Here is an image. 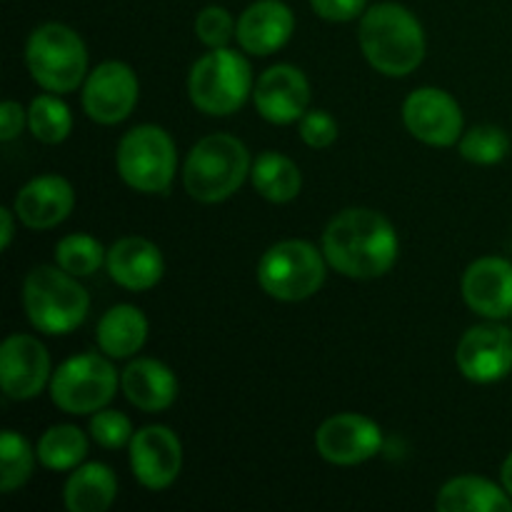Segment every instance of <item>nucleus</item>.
Returning <instances> with one entry per match:
<instances>
[{"mask_svg": "<svg viewBox=\"0 0 512 512\" xmlns=\"http://www.w3.org/2000/svg\"><path fill=\"white\" fill-rule=\"evenodd\" d=\"M323 255L348 278H380L398 260V235L385 215L368 208H350L335 215L325 228Z\"/></svg>", "mask_w": 512, "mask_h": 512, "instance_id": "nucleus-1", "label": "nucleus"}, {"mask_svg": "<svg viewBox=\"0 0 512 512\" xmlns=\"http://www.w3.org/2000/svg\"><path fill=\"white\" fill-rule=\"evenodd\" d=\"M360 48L378 73L410 75L425 58V30L400 3H378L360 18Z\"/></svg>", "mask_w": 512, "mask_h": 512, "instance_id": "nucleus-2", "label": "nucleus"}, {"mask_svg": "<svg viewBox=\"0 0 512 512\" xmlns=\"http://www.w3.org/2000/svg\"><path fill=\"white\" fill-rule=\"evenodd\" d=\"M245 143L225 133H213L193 145L183 165V185L198 203L228 200L250 175Z\"/></svg>", "mask_w": 512, "mask_h": 512, "instance_id": "nucleus-3", "label": "nucleus"}, {"mask_svg": "<svg viewBox=\"0 0 512 512\" xmlns=\"http://www.w3.org/2000/svg\"><path fill=\"white\" fill-rule=\"evenodd\" d=\"M23 305L30 325L45 335H68L85 320L90 298L75 275L63 268L40 265L23 285Z\"/></svg>", "mask_w": 512, "mask_h": 512, "instance_id": "nucleus-4", "label": "nucleus"}, {"mask_svg": "<svg viewBox=\"0 0 512 512\" xmlns=\"http://www.w3.org/2000/svg\"><path fill=\"white\" fill-rule=\"evenodd\" d=\"M25 63L40 88L48 93H73L88 73V50L73 28L45 23L30 33Z\"/></svg>", "mask_w": 512, "mask_h": 512, "instance_id": "nucleus-5", "label": "nucleus"}, {"mask_svg": "<svg viewBox=\"0 0 512 512\" xmlns=\"http://www.w3.org/2000/svg\"><path fill=\"white\" fill-rule=\"evenodd\" d=\"M188 93L195 108L208 115H233L253 93L248 60L230 48H213L195 60L188 78Z\"/></svg>", "mask_w": 512, "mask_h": 512, "instance_id": "nucleus-6", "label": "nucleus"}, {"mask_svg": "<svg viewBox=\"0 0 512 512\" xmlns=\"http://www.w3.org/2000/svg\"><path fill=\"white\" fill-rule=\"evenodd\" d=\"M115 165L138 193H168L178 168L173 138L158 125H138L120 140Z\"/></svg>", "mask_w": 512, "mask_h": 512, "instance_id": "nucleus-7", "label": "nucleus"}, {"mask_svg": "<svg viewBox=\"0 0 512 512\" xmlns=\"http://www.w3.org/2000/svg\"><path fill=\"white\" fill-rule=\"evenodd\" d=\"M258 283L270 298L298 303L323 288L325 260L308 240H283L260 258Z\"/></svg>", "mask_w": 512, "mask_h": 512, "instance_id": "nucleus-8", "label": "nucleus"}, {"mask_svg": "<svg viewBox=\"0 0 512 512\" xmlns=\"http://www.w3.org/2000/svg\"><path fill=\"white\" fill-rule=\"evenodd\" d=\"M118 370L95 353L65 360L50 378V398L70 415L98 413L118 390Z\"/></svg>", "mask_w": 512, "mask_h": 512, "instance_id": "nucleus-9", "label": "nucleus"}, {"mask_svg": "<svg viewBox=\"0 0 512 512\" xmlns=\"http://www.w3.org/2000/svg\"><path fill=\"white\" fill-rule=\"evenodd\" d=\"M405 128L420 143L450 148L463 133V110L458 100L440 88H418L403 105Z\"/></svg>", "mask_w": 512, "mask_h": 512, "instance_id": "nucleus-10", "label": "nucleus"}, {"mask_svg": "<svg viewBox=\"0 0 512 512\" xmlns=\"http://www.w3.org/2000/svg\"><path fill=\"white\" fill-rule=\"evenodd\" d=\"M138 75L120 60H108L98 65L85 78L83 108L90 120L100 125L123 123L138 103Z\"/></svg>", "mask_w": 512, "mask_h": 512, "instance_id": "nucleus-11", "label": "nucleus"}, {"mask_svg": "<svg viewBox=\"0 0 512 512\" xmlns=\"http://www.w3.org/2000/svg\"><path fill=\"white\" fill-rule=\"evenodd\" d=\"M130 468L148 490H165L183 470V445L165 425H148L130 440Z\"/></svg>", "mask_w": 512, "mask_h": 512, "instance_id": "nucleus-12", "label": "nucleus"}, {"mask_svg": "<svg viewBox=\"0 0 512 512\" xmlns=\"http://www.w3.org/2000/svg\"><path fill=\"white\" fill-rule=\"evenodd\" d=\"M455 363L473 383H498L512 370V333L505 325H475L460 338Z\"/></svg>", "mask_w": 512, "mask_h": 512, "instance_id": "nucleus-13", "label": "nucleus"}, {"mask_svg": "<svg viewBox=\"0 0 512 512\" xmlns=\"http://www.w3.org/2000/svg\"><path fill=\"white\" fill-rule=\"evenodd\" d=\"M315 448L320 458L333 465H358L378 455L383 448V433L365 415L340 413L320 425L315 433Z\"/></svg>", "mask_w": 512, "mask_h": 512, "instance_id": "nucleus-14", "label": "nucleus"}, {"mask_svg": "<svg viewBox=\"0 0 512 512\" xmlns=\"http://www.w3.org/2000/svg\"><path fill=\"white\" fill-rule=\"evenodd\" d=\"M50 378L45 345L33 335H10L0 348V385L10 400H30Z\"/></svg>", "mask_w": 512, "mask_h": 512, "instance_id": "nucleus-15", "label": "nucleus"}, {"mask_svg": "<svg viewBox=\"0 0 512 512\" xmlns=\"http://www.w3.org/2000/svg\"><path fill=\"white\" fill-rule=\"evenodd\" d=\"M253 100L258 113L268 123H295L308 113L310 83L303 70H298L295 65H273L255 83Z\"/></svg>", "mask_w": 512, "mask_h": 512, "instance_id": "nucleus-16", "label": "nucleus"}, {"mask_svg": "<svg viewBox=\"0 0 512 512\" xmlns=\"http://www.w3.org/2000/svg\"><path fill=\"white\" fill-rule=\"evenodd\" d=\"M463 298L473 313L488 320L512 315V263L505 258H480L465 270Z\"/></svg>", "mask_w": 512, "mask_h": 512, "instance_id": "nucleus-17", "label": "nucleus"}, {"mask_svg": "<svg viewBox=\"0 0 512 512\" xmlns=\"http://www.w3.org/2000/svg\"><path fill=\"white\" fill-rule=\"evenodd\" d=\"M73 185L60 175H40L15 195V218L30 230H48L73 213Z\"/></svg>", "mask_w": 512, "mask_h": 512, "instance_id": "nucleus-18", "label": "nucleus"}, {"mask_svg": "<svg viewBox=\"0 0 512 512\" xmlns=\"http://www.w3.org/2000/svg\"><path fill=\"white\" fill-rule=\"evenodd\" d=\"M295 30V15L283 0H255L243 10L235 38L250 55H273L283 48Z\"/></svg>", "mask_w": 512, "mask_h": 512, "instance_id": "nucleus-19", "label": "nucleus"}, {"mask_svg": "<svg viewBox=\"0 0 512 512\" xmlns=\"http://www.w3.org/2000/svg\"><path fill=\"white\" fill-rule=\"evenodd\" d=\"M105 265H108L110 278L120 288L135 290V293L155 288L165 273V260L158 245L145 238H138V235L118 240L108 250Z\"/></svg>", "mask_w": 512, "mask_h": 512, "instance_id": "nucleus-20", "label": "nucleus"}, {"mask_svg": "<svg viewBox=\"0 0 512 512\" xmlns=\"http://www.w3.org/2000/svg\"><path fill=\"white\" fill-rule=\"evenodd\" d=\"M120 388L125 398L145 413L168 410L178 398V378L168 365L153 358L133 360L120 375Z\"/></svg>", "mask_w": 512, "mask_h": 512, "instance_id": "nucleus-21", "label": "nucleus"}, {"mask_svg": "<svg viewBox=\"0 0 512 512\" xmlns=\"http://www.w3.org/2000/svg\"><path fill=\"white\" fill-rule=\"evenodd\" d=\"M435 508L438 512H512V498L490 480L463 475L440 488Z\"/></svg>", "mask_w": 512, "mask_h": 512, "instance_id": "nucleus-22", "label": "nucleus"}, {"mask_svg": "<svg viewBox=\"0 0 512 512\" xmlns=\"http://www.w3.org/2000/svg\"><path fill=\"white\" fill-rule=\"evenodd\" d=\"M148 338V318L135 305H115L100 318L98 340L100 350L108 358H130L138 353Z\"/></svg>", "mask_w": 512, "mask_h": 512, "instance_id": "nucleus-23", "label": "nucleus"}, {"mask_svg": "<svg viewBox=\"0 0 512 512\" xmlns=\"http://www.w3.org/2000/svg\"><path fill=\"white\" fill-rule=\"evenodd\" d=\"M118 495V478L103 463L78 465L65 483V508L70 512H105Z\"/></svg>", "mask_w": 512, "mask_h": 512, "instance_id": "nucleus-24", "label": "nucleus"}, {"mask_svg": "<svg viewBox=\"0 0 512 512\" xmlns=\"http://www.w3.org/2000/svg\"><path fill=\"white\" fill-rule=\"evenodd\" d=\"M250 178H253L255 190L270 203H290L293 198H298L300 188H303V175H300L298 165L275 150H268L255 160L250 168Z\"/></svg>", "mask_w": 512, "mask_h": 512, "instance_id": "nucleus-25", "label": "nucleus"}, {"mask_svg": "<svg viewBox=\"0 0 512 512\" xmlns=\"http://www.w3.org/2000/svg\"><path fill=\"white\" fill-rule=\"evenodd\" d=\"M35 453L45 468L65 473L83 463V458L88 455V438L75 425H53L40 435Z\"/></svg>", "mask_w": 512, "mask_h": 512, "instance_id": "nucleus-26", "label": "nucleus"}, {"mask_svg": "<svg viewBox=\"0 0 512 512\" xmlns=\"http://www.w3.org/2000/svg\"><path fill=\"white\" fill-rule=\"evenodd\" d=\"M28 128L35 140L48 145L63 143L73 130V115L70 108L55 95H38L30 103L28 110Z\"/></svg>", "mask_w": 512, "mask_h": 512, "instance_id": "nucleus-27", "label": "nucleus"}, {"mask_svg": "<svg viewBox=\"0 0 512 512\" xmlns=\"http://www.w3.org/2000/svg\"><path fill=\"white\" fill-rule=\"evenodd\" d=\"M35 455L38 453L30 450L23 435H18L15 430H5L0 438V488L3 493H13L28 483L35 468Z\"/></svg>", "mask_w": 512, "mask_h": 512, "instance_id": "nucleus-28", "label": "nucleus"}, {"mask_svg": "<svg viewBox=\"0 0 512 512\" xmlns=\"http://www.w3.org/2000/svg\"><path fill=\"white\" fill-rule=\"evenodd\" d=\"M105 258H108V253H105L100 240H95L93 235L75 233L55 245V263H58L65 273L75 275V278L93 275L95 270L105 263Z\"/></svg>", "mask_w": 512, "mask_h": 512, "instance_id": "nucleus-29", "label": "nucleus"}, {"mask_svg": "<svg viewBox=\"0 0 512 512\" xmlns=\"http://www.w3.org/2000/svg\"><path fill=\"white\" fill-rule=\"evenodd\" d=\"M510 153V138L498 125H478L460 138V155L470 163L495 165Z\"/></svg>", "mask_w": 512, "mask_h": 512, "instance_id": "nucleus-30", "label": "nucleus"}, {"mask_svg": "<svg viewBox=\"0 0 512 512\" xmlns=\"http://www.w3.org/2000/svg\"><path fill=\"white\" fill-rule=\"evenodd\" d=\"M90 435L98 445L108 450H118L133 440V423L118 410H98L90 420Z\"/></svg>", "mask_w": 512, "mask_h": 512, "instance_id": "nucleus-31", "label": "nucleus"}, {"mask_svg": "<svg viewBox=\"0 0 512 512\" xmlns=\"http://www.w3.org/2000/svg\"><path fill=\"white\" fill-rule=\"evenodd\" d=\"M235 25L238 23H233L228 10L220 8V5H208L195 18V35L210 50L225 48L230 43V38L235 35Z\"/></svg>", "mask_w": 512, "mask_h": 512, "instance_id": "nucleus-32", "label": "nucleus"}, {"mask_svg": "<svg viewBox=\"0 0 512 512\" xmlns=\"http://www.w3.org/2000/svg\"><path fill=\"white\" fill-rule=\"evenodd\" d=\"M300 138L315 150L330 148L338 140V123L325 110H310L300 118Z\"/></svg>", "mask_w": 512, "mask_h": 512, "instance_id": "nucleus-33", "label": "nucleus"}, {"mask_svg": "<svg viewBox=\"0 0 512 512\" xmlns=\"http://www.w3.org/2000/svg\"><path fill=\"white\" fill-rule=\"evenodd\" d=\"M368 0H310V8L315 15L330 23H348L365 13Z\"/></svg>", "mask_w": 512, "mask_h": 512, "instance_id": "nucleus-34", "label": "nucleus"}, {"mask_svg": "<svg viewBox=\"0 0 512 512\" xmlns=\"http://www.w3.org/2000/svg\"><path fill=\"white\" fill-rule=\"evenodd\" d=\"M23 125H25V110L20 108V103H15V100H5L3 108H0V140L8 143V140L18 138Z\"/></svg>", "mask_w": 512, "mask_h": 512, "instance_id": "nucleus-35", "label": "nucleus"}, {"mask_svg": "<svg viewBox=\"0 0 512 512\" xmlns=\"http://www.w3.org/2000/svg\"><path fill=\"white\" fill-rule=\"evenodd\" d=\"M13 215H15V210H8V208L0 210V223H3V233H0V245H3L5 250L10 248V240H13V233H15Z\"/></svg>", "mask_w": 512, "mask_h": 512, "instance_id": "nucleus-36", "label": "nucleus"}, {"mask_svg": "<svg viewBox=\"0 0 512 512\" xmlns=\"http://www.w3.org/2000/svg\"><path fill=\"white\" fill-rule=\"evenodd\" d=\"M500 480H503L505 493H508L510 498H512V453L508 455V458H505L503 470H500Z\"/></svg>", "mask_w": 512, "mask_h": 512, "instance_id": "nucleus-37", "label": "nucleus"}]
</instances>
